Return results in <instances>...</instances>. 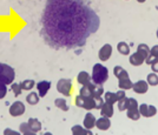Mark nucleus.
<instances>
[{
  "label": "nucleus",
  "instance_id": "f257e3e1",
  "mask_svg": "<svg viewBox=\"0 0 158 135\" xmlns=\"http://www.w3.org/2000/svg\"><path fill=\"white\" fill-rule=\"evenodd\" d=\"M92 11L77 5L76 1H56L48 5L43 17L44 32L48 39L60 46H76L84 44L90 34V25L99 24L91 21L89 14Z\"/></svg>",
  "mask_w": 158,
  "mask_h": 135
},
{
  "label": "nucleus",
  "instance_id": "f03ea898",
  "mask_svg": "<svg viewBox=\"0 0 158 135\" xmlns=\"http://www.w3.org/2000/svg\"><path fill=\"white\" fill-rule=\"evenodd\" d=\"M92 82L96 85H103L109 79V71L102 64H96L92 68Z\"/></svg>",
  "mask_w": 158,
  "mask_h": 135
},
{
  "label": "nucleus",
  "instance_id": "7ed1b4c3",
  "mask_svg": "<svg viewBox=\"0 0 158 135\" xmlns=\"http://www.w3.org/2000/svg\"><path fill=\"white\" fill-rule=\"evenodd\" d=\"M14 79H15V71L13 67L4 62H0V82L11 85L13 84Z\"/></svg>",
  "mask_w": 158,
  "mask_h": 135
},
{
  "label": "nucleus",
  "instance_id": "20e7f679",
  "mask_svg": "<svg viewBox=\"0 0 158 135\" xmlns=\"http://www.w3.org/2000/svg\"><path fill=\"white\" fill-rule=\"evenodd\" d=\"M76 106L86 110L96 109V100L92 97H83L79 94L78 97H76Z\"/></svg>",
  "mask_w": 158,
  "mask_h": 135
},
{
  "label": "nucleus",
  "instance_id": "39448f33",
  "mask_svg": "<svg viewBox=\"0 0 158 135\" xmlns=\"http://www.w3.org/2000/svg\"><path fill=\"white\" fill-rule=\"evenodd\" d=\"M57 90L65 97H70L72 90V81L70 79H60L57 82Z\"/></svg>",
  "mask_w": 158,
  "mask_h": 135
},
{
  "label": "nucleus",
  "instance_id": "423d86ee",
  "mask_svg": "<svg viewBox=\"0 0 158 135\" xmlns=\"http://www.w3.org/2000/svg\"><path fill=\"white\" fill-rule=\"evenodd\" d=\"M25 110H26V107H25L24 103L21 101H15L10 106L8 112L12 116H20L25 113Z\"/></svg>",
  "mask_w": 158,
  "mask_h": 135
},
{
  "label": "nucleus",
  "instance_id": "0eeeda50",
  "mask_svg": "<svg viewBox=\"0 0 158 135\" xmlns=\"http://www.w3.org/2000/svg\"><path fill=\"white\" fill-rule=\"evenodd\" d=\"M139 113L142 116H145V117H151V116H155L157 114V108L155 106H151V105H146V103H143L138 107Z\"/></svg>",
  "mask_w": 158,
  "mask_h": 135
},
{
  "label": "nucleus",
  "instance_id": "6e6552de",
  "mask_svg": "<svg viewBox=\"0 0 158 135\" xmlns=\"http://www.w3.org/2000/svg\"><path fill=\"white\" fill-rule=\"evenodd\" d=\"M98 55H99V59L102 61H107L112 55V46L110 44H105V45L99 50Z\"/></svg>",
  "mask_w": 158,
  "mask_h": 135
},
{
  "label": "nucleus",
  "instance_id": "1a4fd4ad",
  "mask_svg": "<svg viewBox=\"0 0 158 135\" xmlns=\"http://www.w3.org/2000/svg\"><path fill=\"white\" fill-rule=\"evenodd\" d=\"M37 88H38V94L39 97H44L47 94V92L51 88V82L50 81H46V80H43V81H39L37 84Z\"/></svg>",
  "mask_w": 158,
  "mask_h": 135
},
{
  "label": "nucleus",
  "instance_id": "9d476101",
  "mask_svg": "<svg viewBox=\"0 0 158 135\" xmlns=\"http://www.w3.org/2000/svg\"><path fill=\"white\" fill-rule=\"evenodd\" d=\"M132 89H133L135 93L144 94V93H146L148 89H149V85H148V82L144 81V80H139V81H137L136 84H133Z\"/></svg>",
  "mask_w": 158,
  "mask_h": 135
},
{
  "label": "nucleus",
  "instance_id": "9b49d317",
  "mask_svg": "<svg viewBox=\"0 0 158 135\" xmlns=\"http://www.w3.org/2000/svg\"><path fill=\"white\" fill-rule=\"evenodd\" d=\"M96 127L98 129H100V130H107V129L111 127V121H110L109 117L102 116V117H99L98 120L96 121Z\"/></svg>",
  "mask_w": 158,
  "mask_h": 135
},
{
  "label": "nucleus",
  "instance_id": "f8f14e48",
  "mask_svg": "<svg viewBox=\"0 0 158 135\" xmlns=\"http://www.w3.org/2000/svg\"><path fill=\"white\" fill-rule=\"evenodd\" d=\"M96 121H97V119L94 117V115H93L92 113H87L85 115V117H84V127L87 129H92L93 127H96Z\"/></svg>",
  "mask_w": 158,
  "mask_h": 135
},
{
  "label": "nucleus",
  "instance_id": "ddd939ff",
  "mask_svg": "<svg viewBox=\"0 0 158 135\" xmlns=\"http://www.w3.org/2000/svg\"><path fill=\"white\" fill-rule=\"evenodd\" d=\"M157 60H158V45H155L152 48H150V54H149V57L146 58L145 62L151 66V65L153 64L155 61H157Z\"/></svg>",
  "mask_w": 158,
  "mask_h": 135
},
{
  "label": "nucleus",
  "instance_id": "4468645a",
  "mask_svg": "<svg viewBox=\"0 0 158 135\" xmlns=\"http://www.w3.org/2000/svg\"><path fill=\"white\" fill-rule=\"evenodd\" d=\"M72 135H93V133L91 132V129H87L85 127H81L79 125H76L71 128Z\"/></svg>",
  "mask_w": 158,
  "mask_h": 135
},
{
  "label": "nucleus",
  "instance_id": "2eb2a0df",
  "mask_svg": "<svg viewBox=\"0 0 158 135\" xmlns=\"http://www.w3.org/2000/svg\"><path fill=\"white\" fill-rule=\"evenodd\" d=\"M100 115L104 117H111L113 115V105H110L107 102H104L103 107L100 108Z\"/></svg>",
  "mask_w": 158,
  "mask_h": 135
},
{
  "label": "nucleus",
  "instance_id": "dca6fc26",
  "mask_svg": "<svg viewBox=\"0 0 158 135\" xmlns=\"http://www.w3.org/2000/svg\"><path fill=\"white\" fill-rule=\"evenodd\" d=\"M27 123L30 125V128H31V130H32L33 133H38V132L41 130V127H43V126H41V122H40L38 119H35V117H30Z\"/></svg>",
  "mask_w": 158,
  "mask_h": 135
},
{
  "label": "nucleus",
  "instance_id": "f3484780",
  "mask_svg": "<svg viewBox=\"0 0 158 135\" xmlns=\"http://www.w3.org/2000/svg\"><path fill=\"white\" fill-rule=\"evenodd\" d=\"M91 80H92L91 75L85 71L80 72V73L78 74V77H77V81H78L80 85H83V86L90 84V82H91Z\"/></svg>",
  "mask_w": 158,
  "mask_h": 135
},
{
  "label": "nucleus",
  "instance_id": "a211bd4d",
  "mask_svg": "<svg viewBox=\"0 0 158 135\" xmlns=\"http://www.w3.org/2000/svg\"><path fill=\"white\" fill-rule=\"evenodd\" d=\"M144 61L145 59L139 54L138 52H136V53H133V54L130 55V64L132 66H140Z\"/></svg>",
  "mask_w": 158,
  "mask_h": 135
},
{
  "label": "nucleus",
  "instance_id": "6ab92c4d",
  "mask_svg": "<svg viewBox=\"0 0 158 135\" xmlns=\"http://www.w3.org/2000/svg\"><path fill=\"white\" fill-rule=\"evenodd\" d=\"M133 84L132 81L130 80V77H123V79H119L118 80V87L120 89L123 90H127V89H131Z\"/></svg>",
  "mask_w": 158,
  "mask_h": 135
},
{
  "label": "nucleus",
  "instance_id": "aec40b11",
  "mask_svg": "<svg viewBox=\"0 0 158 135\" xmlns=\"http://www.w3.org/2000/svg\"><path fill=\"white\" fill-rule=\"evenodd\" d=\"M91 92H92L93 97H98L104 94V88H103L102 85H96L91 82Z\"/></svg>",
  "mask_w": 158,
  "mask_h": 135
},
{
  "label": "nucleus",
  "instance_id": "412c9836",
  "mask_svg": "<svg viewBox=\"0 0 158 135\" xmlns=\"http://www.w3.org/2000/svg\"><path fill=\"white\" fill-rule=\"evenodd\" d=\"M138 107H132V108H129V109H127V114H126V115H127L129 119L135 120V121L139 120V117H140L142 115H140V113H139Z\"/></svg>",
  "mask_w": 158,
  "mask_h": 135
},
{
  "label": "nucleus",
  "instance_id": "4be33fe9",
  "mask_svg": "<svg viewBox=\"0 0 158 135\" xmlns=\"http://www.w3.org/2000/svg\"><path fill=\"white\" fill-rule=\"evenodd\" d=\"M113 74H114V77H117V79H123V77H129V73L123 68V67H120V66H116L114 68H113Z\"/></svg>",
  "mask_w": 158,
  "mask_h": 135
},
{
  "label": "nucleus",
  "instance_id": "5701e85b",
  "mask_svg": "<svg viewBox=\"0 0 158 135\" xmlns=\"http://www.w3.org/2000/svg\"><path fill=\"white\" fill-rule=\"evenodd\" d=\"M137 52L146 60V58L150 54V48H149V46L146 45V44H139L138 47H137Z\"/></svg>",
  "mask_w": 158,
  "mask_h": 135
},
{
  "label": "nucleus",
  "instance_id": "b1692460",
  "mask_svg": "<svg viewBox=\"0 0 158 135\" xmlns=\"http://www.w3.org/2000/svg\"><path fill=\"white\" fill-rule=\"evenodd\" d=\"M117 50L120 54H123V55H127V54H130V47L129 45L124 42V41H120L118 42V45H117Z\"/></svg>",
  "mask_w": 158,
  "mask_h": 135
},
{
  "label": "nucleus",
  "instance_id": "393cba45",
  "mask_svg": "<svg viewBox=\"0 0 158 135\" xmlns=\"http://www.w3.org/2000/svg\"><path fill=\"white\" fill-rule=\"evenodd\" d=\"M104 101L110 105H113L114 102H117V94L112 92H106L104 93Z\"/></svg>",
  "mask_w": 158,
  "mask_h": 135
},
{
  "label": "nucleus",
  "instance_id": "a878e982",
  "mask_svg": "<svg viewBox=\"0 0 158 135\" xmlns=\"http://www.w3.org/2000/svg\"><path fill=\"white\" fill-rule=\"evenodd\" d=\"M39 94H37L35 92H32V93H30V94H27L26 97V101L27 103H30V105H37V103L39 102Z\"/></svg>",
  "mask_w": 158,
  "mask_h": 135
},
{
  "label": "nucleus",
  "instance_id": "bb28decb",
  "mask_svg": "<svg viewBox=\"0 0 158 135\" xmlns=\"http://www.w3.org/2000/svg\"><path fill=\"white\" fill-rule=\"evenodd\" d=\"M54 105L60 108L61 110H64V112H67L69 110V106H67V102H66L65 99H63V97H59V99H56L54 100Z\"/></svg>",
  "mask_w": 158,
  "mask_h": 135
},
{
  "label": "nucleus",
  "instance_id": "cd10ccee",
  "mask_svg": "<svg viewBox=\"0 0 158 135\" xmlns=\"http://www.w3.org/2000/svg\"><path fill=\"white\" fill-rule=\"evenodd\" d=\"M34 85H35L34 80L27 79V80H24V81H21V82H20V87L23 88V90H30L34 87Z\"/></svg>",
  "mask_w": 158,
  "mask_h": 135
},
{
  "label": "nucleus",
  "instance_id": "c85d7f7f",
  "mask_svg": "<svg viewBox=\"0 0 158 135\" xmlns=\"http://www.w3.org/2000/svg\"><path fill=\"white\" fill-rule=\"evenodd\" d=\"M146 82L148 85H150V86H157L158 85V75L156 73H150L148 77H146Z\"/></svg>",
  "mask_w": 158,
  "mask_h": 135
},
{
  "label": "nucleus",
  "instance_id": "c756f323",
  "mask_svg": "<svg viewBox=\"0 0 158 135\" xmlns=\"http://www.w3.org/2000/svg\"><path fill=\"white\" fill-rule=\"evenodd\" d=\"M80 95H83V97H92V92H91V82L85 85V86H83V87L80 88Z\"/></svg>",
  "mask_w": 158,
  "mask_h": 135
},
{
  "label": "nucleus",
  "instance_id": "7c9ffc66",
  "mask_svg": "<svg viewBox=\"0 0 158 135\" xmlns=\"http://www.w3.org/2000/svg\"><path fill=\"white\" fill-rule=\"evenodd\" d=\"M127 107H129V97H124V99H122V100H119L118 101V109L120 112H124V110L127 109Z\"/></svg>",
  "mask_w": 158,
  "mask_h": 135
},
{
  "label": "nucleus",
  "instance_id": "2f4dec72",
  "mask_svg": "<svg viewBox=\"0 0 158 135\" xmlns=\"http://www.w3.org/2000/svg\"><path fill=\"white\" fill-rule=\"evenodd\" d=\"M19 130L20 133H23V134H25V133H30V132H32L31 130V128H30V125L27 122H23L20 123L19 126Z\"/></svg>",
  "mask_w": 158,
  "mask_h": 135
},
{
  "label": "nucleus",
  "instance_id": "473e14b6",
  "mask_svg": "<svg viewBox=\"0 0 158 135\" xmlns=\"http://www.w3.org/2000/svg\"><path fill=\"white\" fill-rule=\"evenodd\" d=\"M12 90H13L15 97H19L23 92V88L20 87V84H12Z\"/></svg>",
  "mask_w": 158,
  "mask_h": 135
},
{
  "label": "nucleus",
  "instance_id": "72a5a7b5",
  "mask_svg": "<svg viewBox=\"0 0 158 135\" xmlns=\"http://www.w3.org/2000/svg\"><path fill=\"white\" fill-rule=\"evenodd\" d=\"M94 100H96V109H100L102 107H103V105H104V99L102 97H94Z\"/></svg>",
  "mask_w": 158,
  "mask_h": 135
},
{
  "label": "nucleus",
  "instance_id": "f704fd0d",
  "mask_svg": "<svg viewBox=\"0 0 158 135\" xmlns=\"http://www.w3.org/2000/svg\"><path fill=\"white\" fill-rule=\"evenodd\" d=\"M7 94V87L5 84H2V82H0V99H2V97H5Z\"/></svg>",
  "mask_w": 158,
  "mask_h": 135
},
{
  "label": "nucleus",
  "instance_id": "c9c22d12",
  "mask_svg": "<svg viewBox=\"0 0 158 135\" xmlns=\"http://www.w3.org/2000/svg\"><path fill=\"white\" fill-rule=\"evenodd\" d=\"M4 135H20L19 132H17V130H13V129L11 128H6L4 130Z\"/></svg>",
  "mask_w": 158,
  "mask_h": 135
},
{
  "label": "nucleus",
  "instance_id": "e433bc0d",
  "mask_svg": "<svg viewBox=\"0 0 158 135\" xmlns=\"http://www.w3.org/2000/svg\"><path fill=\"white\" fill-rule=\"evenodd\" d=\"M151 69L153 71V73H158V60L151 65Z\"/></svg>",
  "mask_w": 158,
  "mask_h": 135
},
{
  "label": "nucleus",
  "instance_id": "4c0bfd02",
  "mask_svg": "<svg viewBox=\"0 0 158 135\" xmlns=\"http://www.w3.org/2000/svg\"><path fill=\"white\" fill-rule=\"evenodd\" d=\"M23 135H37V134L33 133V132H30V133H25V134H23Z\"/></svg>",
  "mask_w": 158,
  "mask_h": 135
},
{
  "label": "nucleus",
  "instance_id": "58836bf2",
  "mask_svg": "<svg viewBox=\"0 0 158 135\" xmlns=\"http://www.w3.org/2000/svg\"><path fill=\"white\" fill-rule=\"evenodd\" d=\"M44 135H53L52 133H50V132H47V133H45Z\"/></svg>",
  "mask_w": 158,
  "mask_h": 135
},
{
  "label": "nucleus",
  "instance_id": "ea45409f",
  "mask_svg": "<svg viewBox=\"0 0 158 135\" xmlns=\"http://www.w3.org/2000/svg\"><path fill=\"white\" fill-rule=\"evenodd\" d=\"M138 2H145V0H137Z\"/></svg>",
  "mask_w": 158,
  "mask_h": 135
},
{
  "label": "nucleus",
  "instance_id": "a19ab883",
  "mask_svg": "<svg viewBox=\"0 0 158 135\" xmlns=\"http://www.w3.org/2000/svg\"><path fill=\"white\" fill-rule=\"evenodd\" d=\"M157 38H158V30H157Z\"/></svg>",
  "mask_w": 158,
  "mask_h": 135
},
{
  "label": "nucleus",
  "instance_id": "79ce46f5",
  "mask_svg": "<svg viewBox=\"0 0 158 135\" xmlns=\"http://www.w3.org/2000/svg\"><path fill=\"white\" fill-rule=\"evenodd\" d=\"M53 1H58V0H53Z\"/></svg>",
  "mask_w": 158,
  "mask_h": 135
}]
</instances>
